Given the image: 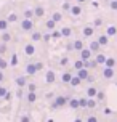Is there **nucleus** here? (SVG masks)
Returning <instances> with one entry per match:
<instances>
[{
    "label": "nucleus",
    "instance_id": "f257e3e1",
    "mask_svg": "<svg viewBox=\"0 0 117 122\" xmlns=\"http://www.w3.org/2000/svg\"><path fill=\"white\" fill-rule=\"evenodd\" d=\"M42 69H43V63H42V61L29 63V64H26V67H24V74H26V76H35V74L40 72Z\"/></svg>",
    "mask_w": 117,
    "mask_h": 122
},
{
    "label": "nucleus",
    "instance_id": "f03ea898",
    "mask_svg": "<svg viewBox=\"0 0 117 122\" xmlns=\"http://www.w3.org/2000/svg\"><path fill=\"white\" fill-rule=\"evenodd\" d=\"M68 101H69V98L66 97V95H58V97H55L53 103H51V109H59V108H66V106H68Z\"/></svg>",
    "mask_w": 117,
    "mask_h": 122
},
{
    "label": "nucleus",
    "instance_id": "7ed1b4c3",
    "mask_svg": "<svg viewBox=\"0 0 117 122\" xmlns=\"http://www.w3.org/2000/svg\"><path fill=\"white\" fill-rule=\"evenodd\" d=\"M19 30L21 32H26V34H31L32 30H34V19L23 18L19 21Z\"/></svg>",
    "mask_w": 117,
    "mask_h": 122
},
{
    "label": "nucleus",
    "instance_id": "20e7f679",
    "mask_svg": "<svg viewBox=\"0 0 117 122\" xmlns=\"http://www.w3.org/2000/svg\"><path fill=\"white\" fill-rule=\"evenodd\" d=\"M23 50H24V55L26 56H34V55H35V51H37V50H35V43H34V42H26Z\"/></svg>",
    "mask_w": 117,
    "mask_h": 122
},
{
    "label": "nucleus",
    "instance_id": "39448f33",
    "mask_svg": "<svg viewBox=\"0 0 117 122\" xmlns=\"http://www.w3.org/2000/svg\"><path fill=\"white\" fill-rule=\"evenodd\" d=\"M32 10H34V18L35 19H40L45 16V6L43 5H35Z\"/></svg>",
    "mask_w": 117,
    "mask_h": 122
},
{
    "label": "nucleus",
    "instance_id": "423d86ee",
    "mask_svg": "<svg viewBox=\"0 0 117 122\" xmlns=\"http://www.w3.org/2000/svg\"><path fill=\"white\" fill-rule=\"evenodd\" d=\"M27 77L29 76H18L16 79H15V82H16V87H19V88H26V85H27Z\"/></svg>",
    "mask_w": 117,
    "mask_h": 122
},
{
    "label": "nucleus",
    "instance_id": "0eeeda50",
    "mask_svg": "<svg viewBox=\"0 0 117 122\" xmlns=\"http://www.w3.org/2000/svg\"><path fill=\"white\" fill-rule=\"evenodd\" d=\"M42 37H43L42 30H32L31 32V42H34V43L42 42Z\"/></svg>",
    "mask_w": 117,
    "mask_h": 122
},
{
    "label": "nucleus",
    "instance_id": "6e6552de",
    "mask_svg": "<svg viewBox=\"0 0 117 122\" xmlns=\"http://www.w3.org/2000/svg\"><path fill=\"white\" fill-rule=\"evenodd\" d=\"M55 80H56V74L53 69H48L47 72H45V82L47 84H55Z\"/></svg>",
    "mask_w": 117,
    "mask_h": 122
},
{
    "label": "nucleus",
    "instance_id": "1a4fd4ad",
    "mask_svg": "<svg viewBox=\"0 0 117 122\" xmlns=\"http://www.w3.org/2000/svg\"><path fill=\"white\" fill-rule=\"evenodd\" d=\"M92 50L90 48H85V47H83V48L80 50V60H83V61H87V60H92Z\"/></svg>",
    "mask_w": 117,
    "mask_h": 122
},
{
    "label": "nucleus",
    "instance_id": "9d476101",
    "mask_svg": "<svg viewBox=\"0 0 117 122\" xmlns=\"http://www.w3.org/2000/svg\"><path fill=\"white\" fill-rule=\"evenodd\" d=\"M82 48H83V42H82V40H74L71 45H68V50H75V51H80Z\"/></svg>",
    "mask_w": 117,
    "mask_h": 122
},
{
    "label": "nucleus",
    "instance_id": "9b49d317",
    "mask_svg": "<svg viewBox=\"0 0 117 122\" xmlns=\"http://www.w3.org/2000/svg\"><path fill=\"white\" fill-rule=\"evenodd\" d=\"M26 100H27V103L34 104V103H35V101L39 100L37 92H27V93H26Z\"/></svg>",
    "mask_w": 117,
    "mask_h": 122
},
{
    "label": "nucleus",
    "instance_id": "f8f14e48",
    "mask_svg": "<svg viewBox=\"0 0 117 122\" xmlns=\"http://www.w3.org/2000/svg\"><path fill=\"white\" fill-rule=\"evenodd\" d=\"M56 24H58V23H56L55 19L48 18V19H47V21H45V29H47V30H50V32H51V30H55V29H56Z\"/></svg>",
    "mask_w": 117,
    "mask_h": 122
},
{
    "label": "nucleus",
    "instance_id": "ddd939ff",
    "mask_svg": "<svg viewBox=\"0 0 117 122\" xmlns=\"http://www.w3.org/2000/svg\"><path fill=\"white\" fill-rule=\"evenodd\" d=\"M77 76H79L82 80L90 79V74H88V69H87V67H82V69H79V71H77Z\"/></svg>",
    "mask_w": 117,
    "mask_h": 122
},
{
    "label": "nucleus",
    "instance_id": "4468645a",
    "mask_svg": "<svg viewBox=\"0 0 117 122\" xmlns=\"http://www.w3.org/2000/svg\"><path fill=\"white\" fill-rule=\"evenodd\" d=\"M69 13H71L72 16H80V15H82V6L80 5H72L71 10H69Z\"/></svg>",
    "mask_w": 117,
    "mask_h": 122
},
{
    "label": "nucleus",
    "instance_id": "2eb2a0df",
    "mask_svg": "<svg viewBox=\"0 0 117 122\" xmlns=\"http://www.w3.org/2000/svg\"><path fill=\"white\" fill-rule=\"evenodd\" d=\"M13 40V36H11V32L10 30H3L2 32V42H5V43H10Z\"/></svg>",
    "mask_w": 117,
    "mask_h": 122
},
{
    "label": "nucleus",
    "instance_id": "dca6fc26",
    "mask_svg": "<svg viewBox=\"0 0 117 122\" xmlns=\"http://www.w3.org/2000/svg\"><path fill=\"white\" fill-rule=\"evenodd\" d=\"M68 106L71 108V109H79V108H80V103H79V100H77V98H69Z\"/></svg>",
    "mask_w": 117,
    "mask_h": 122
},
{
    "label": "nucleus",
    "instance_id": "f3484780",
    "mask_svg": "<svg viewBox=\"0 0 117 122\" xmlns=\"http://www.w3.org/2000/svg\"><path fill=\"white\" fill-rule=\"evenodd\" d=\"M8 29H10V23H8V19H6V18H0V32L8 30Z\"/></svg>",
    "mask_w": 117,
    "mask_h": 122
},
{
    "label": "nucleus",
    "instance_id": "a211bd4d",
    "mask_svg": "<svg viewBox=\"0 0 117 122\" xmlns=\"http://www.w3.org/2000/svg\"><path fill=\"white\" fill-rule=\"evenodd\" d=\"M93 32H95V27H92V26H85V27H83V30H82L83 37H90V36H93Z\"/></svg>",
    "mask_w": 117,
    "mask_h": 122
},
{
    "label": "nucleus",
    "instance_id": "6ab92c4d",
    "mask_svg": "<svg viewBox=\"0 0 117 122\" xmlns=\"http://www.w3.org/2000/svg\"><path fill=\"white\" fill-rule=\"evenodd\" d=\"M71 79H72V74L68 72V71L61 74V82H63V84H69V82H71Z\"/></svg>",
    "mask_w": 117,
    "mask_h": 122
},
{
    "label": "nucleus",
    "instance_id": "aec40b11",
    "mask_svg": "<svg viewBox=\"0 0 117 122\" xmlns=\"http://www.w3.org/2000/svg\"><path fill=\"white\" fill-rule=\"evenodd\" d=\"M103 76H104L106 79H111L112 76H114V69H112V67H107V66H106L104 69H103Z\"/></svg>",
    "mask_w": 117,
    "mask_h": 122
},
{
    "label": "nucleus",
    "instance_id": "412c9836",
    "mask_svg": "<svg viewBox=\"0 0 117 122\" xmlns=\"http://www.w3.org/2000/svg\"><path fill=\"white\" fill-rule=\"evenodd\" d=\"M23 18L34 19V10H32V8H26L24 11H23Z\"/></svg>",
    "mask_w": 117,
    "mask_h": 122
},
{
    "label": "nucleus",
    "instance_id": "4be33fe9",
    "mask_svg": "<svg viewBox=\"0 0 117 122\" xmlns=\"http://www.w3.org/2000/svg\"><path fill=\"white\" fill-rule=\"evenodd\" d=\"M80 82H82V79H80L79 76H72V79H71V82H69V84H71L72 87H79Z\"/></svg>",
    "mask_w": 117,
    "mask_h": 122
},
{
    "label": "nucleus",
    "instance_id": "5701e85b",
    "mask_svg": "<svg viewBox=\"0 0 117 122\" xmlns=\"http://www.w3.org/2000/svg\"><path fill=\"white\" fill-rule=\"evenodd\" d=\"M6 19H8V23H10V24H13V23H16V21L19 19V16L16 15V13H10V15L6 16Z\"/></svg>",
    "mask_w": 117,
    "mask_h": 122
},
{
    "label": "nucleus",
    "instance_id": "b1692460",
    "mask_svg": "<svg viewBox=\"0 0 117 122\" xmlns=\"http://www.w3.org/2000/svg\"><path fill=\"white\" fill-rule=\"evenodd\" d=\"M98 42L101 47H104V45H107V42H109V36H99L98 37Z\"/></svg>",
    "mask_w": 117,
    "mask_h": 122
},
{
    "label": "nucleus",
    "instance_id": "393cba45",
    "mask_svg": "<svg viewBox=\"0 0 117 122\" xmlns=\"http://www.w3.org/2000/svg\"><path fill=\"white\" fill-rule=\"evenodd\" d=\"M99 47H101V45H99V42H98V40H96V42H92L90 45H88V48L92 50L93 53H96V51L99 50Z\"/></svg>",
    "mask_w": 117,
    "mask_h": 122
},
{
    "label": "nucleus",
    "instance_id": "a878e982",
    "mask_svg": "<svg viewBox=\"0 0 117 122\" xmlns=\"http://www.w3.org/2000/svg\"><path fill=\"white\" fill-rule=\"evenodd\" d=\"M96 93H98V90H96L95 87H90V88L87 90V97H88V98H95V97H96Z\"/></svg>",
    "mask_w": 117,
    "mask_h": 122
},
{
    "label": "nucleus",
    "instance_id": "bb28decb",
    "mask_svg": "<svg viewBox=\"0 0 117 122\" xmlns=\"http://www.w3.org/2000/svg\"><path fill=\"white\" fill-rule=\"evenodd\" d=\"M51 19H55L56 23H61V19H63V13H61V11H55L53 15H51Z\"/></svg>",
    "mask_w": 117,
    "mask_h": 122
},
{
    "label": "nucleus",
    "instance_id": "cd10ccee",
    "mask_svg": "<svg viewBox=\"0 0 117 122\" xmlns=\"http://www.w3.org/2000/svg\"><path fill=\"white\" fill-rule=\"evenodd\" d=\"M26 88H27V92H37V84L35 82H27Z\"/></svg>",
    "mask_w": 117,
    "mask_h": 122
},
{
    "label": "nucleus",
    "instance_id": "c85d7f7f",
    "mask_svg": "<svg viewBox=\"0 0 117 122\" xmlns=\"http://www.w3.org/2000/svg\"><path fill=\"white\" fill-rule=\"evenodd\" d=\"M74 67L79 71V69H82V67H85V61L83 60H77V61H74Z\"/></svg>",
    "mask_w": 117,
    "mask_h": 122
},
{
    "label": "nucleus",
    "instance_id": "c756f323",
    "mask_svg": "<svg viewBox=\"0 0 117 122\" xmlns=\"http://www.w3.org/2000/svg\"><path fill=\"white\" fill-rule=\"evenodd\" d=\"M71 34H72V29H71V27H63L61 29V36L63 37H71Z\"/></svg>",
    "mask_w": 117,
    "mask_h": 122
},
{
    "label": "nucleus",
    "instance_id": "7c9ffc66",
    "mask_svg": "<svg viewBox=\"0 0 117 122\" xmlns=\"http://www.w3.org/2000/svg\"><path fill=\"white\" fill-rule=\"evenodd\" d=\"M96 63H98V64H104L106 63V56L103 55V53H98V55H96Z\"/></svg>",
    "mask_w": 117,
    "mask_h": 122
},
{
    "label": "nucleus",
    "instance_id": "2f4dec72",
    "mask_svg": "<svg viewBox=\"0 0 117 122\" xmlns=\"http://www.w3.org/2000/svg\"><path fill=\"white\" fill-rule=\"evenodd\" d=\"M8 67V61L3 58V55H0V69H6Z\"/></svg>",
    "mask_w": 117,
    "mask_h": 122
},
{
    "label": "nucleus",
    "instance_id": "473e14b6",
    "mask_svg": "<svg viewBox=\"0 0 117 122\" xmlns=\"http://www.w3.org/2000/svg\"><path fill=\"white\" fill-rule=\"evenodd\" d=\"M6 51H8V43L2 42V43H0V55H5Z\"/></svg>",
    "mask_w": 117,
    "mask_h": 122
},
{
    "label": "nucleus",
    "instance_id": "72a5a7b5",
    "mask_svg": "<svg viewBox=\"0 0 117 122\" xmlns=\"http://www.w3.org/2000/svg\"><path fill=\"white\" fill-rule=\"evenodd\" d=\"M50 40H51V32L48 30L47 34H43V37H42V42H43V43H48Z\"/></svg>",
    "mask_w": 117,
    "mask_h": 122
},
{
    "label": "nucleus",
    "instance_id": "f704fd0d",
    "mask_svg": "<svg viewBox=\"0 0 117 122\" xmlns=\"http://www.w3.org/2000/svg\"><path fill=\"white\" fill-rule=\"evenodd\" d=\"M6 93H8V88H6L3 84H0V98H3Z\"/></svg>",
    "mask_w": 117,
    "mask_h": 122
},
{
    "label": "nucleus",
    "instance_id": "c9c22d12",
    "mask_svg": "<svg viewBox=\"0 0 117 122\" xmlns=\"http://www.w3.org/2000/svg\"><path fill=\"white\" fill-rule=\"evenodd\" d=\"M61 30H51V39H61Z\"/></svg>",
    "mask_w": 117,
    "mask_h": 122
},
{
    "label": "nucleus",
    "instance_id": "e433bc0d",
    "mask_svg": "<svg viewBox=\"0 0 117 122\" xmlns=\"http://www.w3.org/2000/svg\"><path fill=\"white\" fill-rule=\"evenodd\" d=\"M19 122H31V116H29V114H23V116H19Z\"/></svg>",
    "mask_w": 117,
    "mask_h": 122
},
{
    "label": "nucleus",
    "instance_id": "4c0bfd02",
    "mask_svg": "<svg viewBox=\"0 0 117 122\" xmlns=\"http://www.w3.org/2000/svg\"><path fill=\"white\" fill-rule=\"evenodd\" d=\"M71 3H69V2H64V3H63V11H69V10H71Z\"/></svg>",
    "mask_w": 117,
    "mask_h": 122
},
{
    "label": "nucleus",
    "instance_id": "58836bf2",
    "mask_svg": "<svg viewBox=\"0 0 117 122\" xmlns=\"http://www.w3.org/2000/svg\"><path fill=\"white\" fill-rule=\"evenodd\" d=\"M106 30H107V36H114V34H116V27H114V26H109Z\"/></svg>",
    "mask_w": 117,
    "mask_h": 122
},
{
    "label": "nucleus",
    "instance_id": "ea45409f",
    "mask_svg": "<svg viewBox=\"0 0 117 122\" xmlns=\"http://www.w3.org/2000/svg\"><path fill=\"white\" fill-rule=\"evenodd\" d=\"M10 64H11V66H16V64H18V56L15 55V53L11 55V63H10Z\"/></svg>",
    "mask_w": 117,
    "mask_h": 122
},
{
    "label": "nucleus",
    "instance_id": "a19ab883",
    "mask_svg": "<svg viewBox=\"0 0 117 122\" xmlns=\"http://www.w3.org/2000/svg\"><path fill=\"white\" fill-rule=\"evenodd\" d=\"M68 63H69V58H68V56H63L61 60H59V64H61V66H66Z\"/></svg>",
    "mask_w": 117,
    "mask_h": 122
},
{
    "label": "nucleus",
    "instance_id": "79ce46f5",
    "mask_svg": "<svg viewBox=\"0 0 117 122\" xmlns=\"http://www.w3.org/2000/svg\"><path fill=\"white\" fill-rule=\"evenodd\" d=\"M104 64L107 67H112V66H114V60H112V58H106V63H104Z\"/></svg>",
    "mask_w": 117,
    "mask_h": 122
},
{
    "label": "nucleus",
    "instance_id": "37998d69",
    "mask_svg": "<svg viewBox=\"0 0 117 122\" xmlns=\"http://www.w3.org/2000/svg\"><path fill=\"white\" fill-rule=\"evenodd\" d=\"M87 101H88L87 98H80V100H79V103H80V108H87Z\"/></svg>",
    "mask_w": 117,
    "mask_h": 122
},
{
    "label": "nucleus",
    "instance_id": "c03bdc74",
    "mask_svg": "<svg viewBox=\"0 0 117 122\" xmlns=\"http://www.w3.org/2000/svg\"><path fill=\"white\" fill-rule=\"evenodd\" d=\"M95 104H96V103L93 101L92 98H88V101H87V108H95Z\"/></svg>",
    "mask_w": 117,
    "mask_h": 122
},
{
    "label": "nucleus",
    "instance_id": "a18cd8bd",
    "mask_svg": "<svg viewBox=\"0 0 117 122\" xmlns=\"http://www.w3.org/2000/svg\"><path fill=\"white\" fill-rule=\"evenodd\" d=\"M11 98H13V95L10 93V92H8V93H6L5 97H3V100H5V101H11Z\"/></svg>",
    "mask_w": 117,
    "mask_h": 122
},
{
    "label": "nucleus",
    "instance_id": "49530a36",
    "mask_svg": "<svg viewBox=\"0 0 117 122\" xmlns=\"http://www.w3.org/2000/svg\"><path fill=\"white\" fill-rule=\"evenodd\" d=\"M5 80V74H3V69H0V84Z\"/></svg>",
    "mask_w": 117,
    "mask_h": 122
},
{
    "label": "nucleus",
    "instance_id": "de8ad7c7",
    "mask_svg": "<svg viewBox=\"0 0 117 122\" xmlns=\"http://www.w3.org/2000/svg\"><path fill=\"white\" fill-rule=\"evenodd\" d=\"M87 122H98V119H96L95 116H90L88 119H87Z\"/></svg>",
    "mask_w": 117,
    "mask_h": 122
},
{
    "label": "nucleus",
    "instance_id": "09e8293b",
    "mask_svg": "<svg viewBox=\"0 0 117 122\" xmlns=\"http://www.w3.org/2000/svg\"><path fill=\"white\" fill-rule=\"evenodd\" d=\"M111 8H114V10H117V2H112V3H111Z\"/></svg>",
    "mask_w": 117,
    "mask_h": 122
},
{
    "label": "nucleus",
    "instance_id": "8fccbe9b",
    "mask_svg": "<svg viewBox=\"0 0 117 122\" xmlns=\"http://www.w3.org/2000/svg\"><path fill=\"white\" fill-rule=\"evenodd\" d=\"M101 23H103L101 19H96V21H95V26H101Z\"/></svg>",
    "mask_w": 117,
    "mask_h": 122
},
{
    "label": "nucleus",
    "instance_id": "3c124183",
    "mask_svg": "<svg viewBox=\"0 0 117 122\" xmlns=\"http://www.w3.org/2000/svg\"><path fill=\"white\" fill-rule=\"evenodd\" d=\"M74 122H83V121H82V119H80V117H77V119H75Z\"/></svg>",
    "mask_w": 117,
    "mask_h": 122
},
{
    "label": "nucleus",
    "instance_id": "603ef678",
    "mask_svg": "<svg viewBox=\"0 0 117 122\" xmlns=\"http://www.w3.org/2000/svg\"><path fill=\"white\" fill-rule=\"evenodd\" d=\"M77 2H79V3H83V2H87V0H77Z\"/></svg>",
    "mask_w": 117,
    "mask_h": 122
}]
</instances>
